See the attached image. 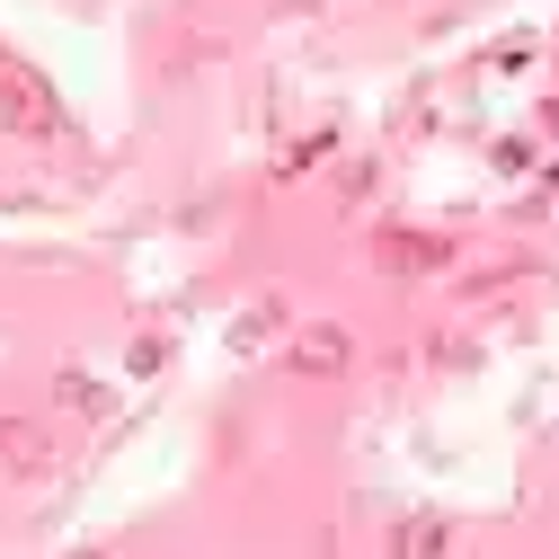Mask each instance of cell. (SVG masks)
<instances>
[{"label": "cell", "instance_id": "cell-5", "mask_svg": "<svg viewBox=\"0 0 559 559\" xmlns=\"http://www.w3.org/2000/svg\"><path fill=\"white\" fill-rule=\"evenodd\" d=\"M81 559H98V550H81Z\"/></svg>", "mask_w": 559, "mask_h": 559}, {"label": "cell", "instance_id": "cell-3", "mask_svg": "<svg viewBox=\"0 0 559 559\" xmlns=\"http://www.w3.org/2000/svg\"><path fill=\"white\" fill-rule=\"evenodd\" d=\"M436 258H444V249H436L427 231H400V240H382V266H391V275H427Z\"/></svg>", "mask_w": 559, "mask_h": 559}, {"label": "cell", "instance_id": "cell-2", "mask_svg": "<svg viewBox=\"0 0 559 559\" xmlns=\"http://www.w3.org/2000/svg\"><path fill=\"white\" fill-rule=\"evenodd\" d=\"M346 356H356V346H346V329H302L294 337V373H346Z\"/></svg>", "mask_w": 559, "mask_h": 559}, {"label": "cell", "instance_id": "cell-4", "mask_svg": "<svg viewBox=\"0 0 559 559\" xmlns=\"http://www.w3.org/2000/svg\"><path fill=\"white\" fill-rule=\"evenodd\" d=\"M391 559H444V524H436V515H417V524H400Z\"/></svg>", "mask_w": 559, "mask_h": 559}, {"label": "cell", "instance_id": "cell-1", "mask_svg": "<svg viewBox=\"0 0 559 559\" xmlns=\"http://www.w3.org/2000/svg\"><path fill=\"white\" fill-rule=\"evenodd\" d=\"M45 471V427L36 417H0V479H27Z\"/></svg>", "mask_w": 559, "mask_h": 559}]
</instances>
